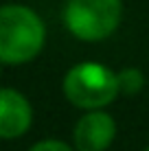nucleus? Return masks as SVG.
Segmentation results:
<instances>
[{"label": "nucleus", "mask_w": 149, "mask_h": 151, "mask_svg": "<svg viewBox=\"0 0 149 151\" xmlns=\"http://www.w3.org/2000/svg\"><path fill=\"white\" fill-rule=\"evenodd\" d=\"M46 46V22L33 7L22 2L0 4V61L24 66L42 55Z\"/></svg>", "instance_id": "1"}, {"label": "nucleus", "mask_w": 149, "mask_h": 151, "mask_svg": "<svg viewBox=\"0 0 149 151\" xmlns=\"http://www.w3.org/2000/svg\"><path fill=\"white\" fill-rule=\"evenodd\" d=\"M66 101L77 110H105L121 96L116 70L101 61H79L66 70L61 79Z\"/></svg>", "instance_id": "2"}, {"label": "nucleus", "mask_w": 149, "mask_h": 151, "mask_svg": "<svg viewBox=\"0 0 149 151\" xmlns=\"http://www.w3.org/2000/svg\"><path fill=\"white\" fill-rule=\"evenodd\" d=\"M123 0H66L64 27L75 40L86 44L105 42L123 22Z\"/></svg>", "instance_id": "3"}, {"label": "nucleus", "mask_w": 149, "mask_h": 151, "mask_svg": "<svg viewBox=\"0 0 149 151\" xmlns=\"http://www.w3.org/2000/svg\"><path fill=\"white\" fill-rule=\"evenodd\" d=\"M116 138V121L107 110H88L73 127L77 151H107Z\"/></svg>", "instance_id": "4"}, {"label": "nucleus", "mask_w": 149, "mask_h": 151, "mask_svg": "<svg viewBox=\"0 0 149 151\" xmlns=\"http://www.w3.org/2000/svg\"><path fill=\"white\" fill-rule=\"evenodd\" d=\"M33 125V105L15 88H0V140H18Z\"/></svg>", "instance_id": "5"}, {"label": "nucleus", "mask_w": 149, "mask_h": 151, "mask_svg": "<svg viewBox=\"0 0 149 151\" xmlns=\"http://www.w3.org/2000/svg\"><path fill=\"white\" fill-rule=\"evenodd\" d=\"M116 79H119V92L123 96H136L147 83L145 72L136 66H125L116 70Z\"/></svg>", "instance_id": "6"}, {"label": "nucleus", "mask_w": 149, "mask_h": 151, "mask_svg": "<svg viewBox=\"0 0 149 151\" xmlns=\"http://www.w3.org/2000/svg\"><path fill=\"white\" fill-rule=\"evenodd\" d=\"M29 151H77V149L73 147V142H66V140L44 138V140H37L35 145H31Z\"/></svg>", "instance_id": "7"}, {"label": "nucleus", "mask_w": 149, "mask_h": 151, "mask_svg": "<svg viewBox=\"0 0 149 151\" xmlns=\"http://www.w3.org/2000/svg\"><path fill=\"white\" fill-rule=\"evenodd\" d=\"M0 77H2V61H0Z\"/></svg>", "instance_id": "8"}, {"label": "nucleus", "mask_w": 149, "mask_h": 151, "mask_svg": "<svg viewBox=\"0 0 149 151\" xmlns=\"http://www.w3.org/2000/svg\"><path fill=\"white\" fill-rule=\"evenodd\" d=\"M143 151H149V147H145V149H143Z\"/></svg>", "instance_id": "9"}]
</instances>
